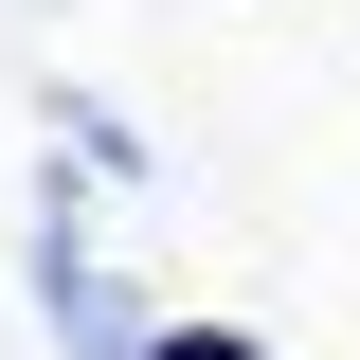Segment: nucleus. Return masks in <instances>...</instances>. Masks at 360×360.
Segmentation results:
<instances>
[{"mask_svg":"<svg viewBox=\"0 0 360 360\" xmlns=\"http://www.w3.org/2000/svg\"><path fill=\"white\" fill-rule=\"evenodd\" d=\"M144 360H252V342H234V324H162Z\"/></svg>","mask_w":360,"mask_h":360,"instance_id":"f257e3e1","label":"nucleus"}]
</instances>
